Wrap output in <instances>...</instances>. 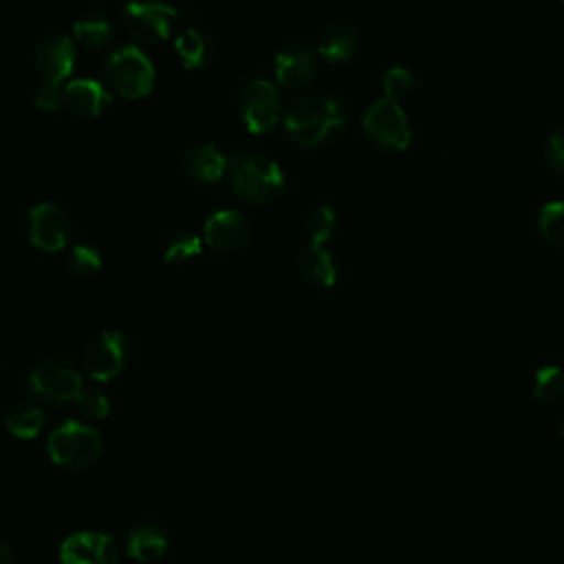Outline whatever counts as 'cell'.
Returning <instances> with one entry per match:
<instances>
[{"instance_id": "obj_1", "label": "cell", "mask_w": 564, "mask_h": 564, "mask_svg": "<svg viewBox=\"0 0 564 564\" xmlns=\"http://www.w3.org/2000/svg\"><path fill=\"white\" fill-rule=\"evenodd\" d=\"M344 110L326 95H302L284 112L286 134L302 148H317L330 141L344 126Z\"/></svg>"}, {"instance_id": "obj_2", "label": "cell", "mask_w": 564, "mask_h": 564, "mask_svg": "<svg viewBox=\"0 0 564 564\" xmlns=\"http://www.w3.org/2000/svg\"><path fill=\"white\" fill-rule=\"evenodd\" d=\"M229 187L247 203H269L284 187V174L273 159L242 154L229 163Z\"/></svg>"}, {"instance_id": "obj_3", "label": "cell", "mask_w": 564, "mask_h": 564, "mask_svg": "<svg viewBox=\"0 0 564 564\" xmlns=\"http://www.w3.org/2000/svg\"><path fill=\"white\" fill-rule=\"evenodd\" d=\"M104 75L108 84L128 99L148 97L154 88V66L148 55L132 46L123 44L112 48L104 59Z\"/></svg>"}, {"instance_id": "obj_4", "label": "cell", "mask_w": 564, "mask_h": 564, "mask_svg": "<svg viewBox=\"0 0 564 564\" xmlns=\"http://www.w3.org/2000/svg\"><path fill=\"white\" fill-rule=\"evenodd\" d=\"M46 452L59 467L84 469L101 456L104 438L93 425L66 421L48 434Z\"/></svg>"}, {"instance_id": "obj_5", "label": "cell", "mask_w": 564, "mask_h": 564, "mask_svg": "<svg viewBox=\"0 0 564 564\" xmlns=\"http://www.w3.org/2000/svg\"><path fill=\"white\" fill-rule=\"evenodd\" d=\"M178 9L159 0H128L121 11L126 33L141 44H154L170 37Z\"/></svg>"}, {"instance_id": "obj_6", "label": "cell", "mask_w": 564, "mask_h": 564, "mask_svg": "<svg viewBox=\"0 0 564 564\" xmlns=\"http://www.w3.org/2000/svg\"><path fill=\"white\" fill-rule=\"evenodd\" d=\"M361 126L366 134L386 150H405L412 141V130L401 104L390 99H377L364 112Z\"/></svg>"}, {"instance_id": "obj_7", "label": "cell", "mask_w": 564, "mask_h": 564, "mask_svg": "<svg viewBox=\"0 0 564 564\" xmlns=\"http://www.w3.org/2000/svg\"><path fill=\"white\" fill-rule=\"evenodd\" d=\"M84 388L82 375L64 359H48L31 370L29 390L53 403L75 401Z\"/></svg>"}, {"instance_id": "obj_8", "label": "cell", "mask_w": 564, "mask_h": 564, "mask_svg": "<svg viewBox=\"0 0 564 564\" xmlns=\"http://www.w3.org/2000/svg\"><path fill=\"white\" fill-rule=\"evenodd\" d=\"M282 115L278 88L267 79H251L240 93V117L251 134L269 132Z\"/></svg>"}, {"instance_id": "obj_9", "label": "cell", "mask_w": 564, "mask_h": 564, "mask_svg": "<svg viewBox=\"0 0 564 564\" xmlns=\"http://www.w3.org/2000/svg\"><path fill=\"white\" fill-rule=\"evenodd\" d=\"M86 372L97 381L115 379L126 364V339L119 330H104L95 335L82 355Z\"/></svg>"}, {"instance_id": "obj_10", "label": "cell", "mask_w": 564, "mask_h": 564, "mask_svg": "<svg viewBox=\"0 0 564 564\" xmlns=\"http://www.w3.org/2000/svg\"><path fill=\"white\" fill-rule=\"evenodd\" d=\"M35 66L42 75V84L51 88H64L75 66V46L68 35L51 33L35 46Z\"/></svg>"}, {"instance_id": "obj_11", "label": "cell", "mask_w": 564, "mask_h": 564, "mask_svg": "<svg viewBox=\"0 0 564 564\" xmlns=\"http://www.w3.org/2000/svg\"><path fill=\"white\" fill-rule=\"evenodd\" d=\"M29 242L42 251H59L70 236V220L62 207L53 203L35 205L26 216Z\"/></svg>"}, {"instance_id": "obj_12", "label": "cell", "mask_w": 564, "mask_h": 564, "mask_svg": "<svg viewBox=\"0 0 564 564\" xmlns=\"http://www.w3.org/2000/svg\"><path fill=\"white\" fill-rule=\"evenodd\" d=\"M62 564H117L119 546L112 535L99 531H77L59 546Z\"/></svg>"}, {"instance_id": "obj_13", "label": "cell", "mask_w": 564, "mask_h": 564, "mask_svg": "<svg viewBox=\"0 0 564 564\" xmlns=\"http://www.w3.org/2000/svg\"><path fill=\"white\" fill-rule=\"evenodd\" d=\"M203 238L218 251H238L251 240V223L236 209H220L207 218Z\"/></svg>"}, {"instance_id": "obj_14", "label": "cell", "mask_w": 564, "mask_h": 564, "mask_svg": "<svg viewBox=\"0 0 564 564\" xmlns=\"http://www.w3.org/2000/svg\"><path fill=\"white\" fill-rule=\"evenodd\" d=\"M275 79L289 90H302L313 84L317 75V62L311 48L304 44H286L275 55Z\"/></svg>"}, {"instance_id": "obj_15", "label": "cell", "mask_w": 564, "mask_h": 564, "mask_svg": "<svg viewBox=\"0 0 564 564\" xmlns=\"http://www.w3.org/2000/svg\"><path fill=\"white\" fill-rule=\"evenodd\" d=\"M112 104L110 93L97 79H73L62 88V106L77 117H97Z\"/></svg>"}, {"instance_id": "obj_16", "label": "cell", "mask_w": 564, "mask_h": 564, "mask_svg": "<svg viewBox=\"0 0 564 564\" xmlns=\"http://www.w3.org/2000/svg\"><path fill=\"white\" fill-rule=\"evenodd\" d=\"M319 55L330 64H346L359 51V31L352 22H333L328 24L317 42Z\"/></svg>"}, {"instance_id": "obj_17", "label": "cell", "mask_w": 564, "mask_h": 564, "mask_svg": "<svg viewBox=\"0 0 564 564\" xmlns=\"http://www.w3.org/2000/svg\"><path fill=\"white\" fill-rule=\"evenodd\" d=\"M183 167H185L187 176L198 183H216L223 178L229 163H227L225 154L214 143H203V145L192 148L185 154Z\"/></svg>"}, {"instance_id": "obj_18", "label": "cell", "mask_w": 564, "mask_h": 564, "mask_svg": "<svg viewBox=\"0 0 564 564\" xmlns=\"http://www.w3.org/2000/svg\"><path fill=\"white\" fill-rule=\"evenodd\" d=\"M297 267H300L302 278L313 286L328 289L337 280V269H335L333 256L322 245L308 242L297 256Z\"/></svg>"}, {"instance_id": "obj_19", "label": "cell", "mask_w": 564, "mask_h": 564, "mask_svg": "<svg viewBox=\"0 0 564 564\" xmlns=\"http://www.w3.org/2000/svg\"><path fill=\"white\" fill-rule=\"evenodd\" d=\"M174 48L181 57V64L187 70H196L203 68L212 62L214 55V44L209 40V35L196 26H189L185 31H181L174 40Z\"/></svg>"}, {"instance_id": "obj_20", "label": "cell", "mask_w": 564, "mask_h": 564, "mask_svg": "<svg viewBox=\"0 0 564 564\" xmlns=\"http://www.w3.org/2000/svg\"><path fill=\"white\" fill-rule=\"evenodd\" d=\"M167 551L165 533L154 524H139L128 533V553L139 562H152Z\"/></svg>"}, {"instance_id": "obj_21", "label": "cell", "mask_w": 564, "mask_h": 564, "mask_svg": "<svg viewBox=\"0 0 564 564\" xmlns=\"http://www.w3.org/2000/svg\"><path fill=\"white\" fill-rule=\"evenodd\" d=\"M4 425L18 438H33L40 434V430L44 425V412H42V408L33 405V403L15 405L9 410Z\"/></svg>"}, {"instance_id": "obj_22", "label": "cell", "mask_w": 564, "mask_h": 564, "mask_svg": "<svg viewBox=\"0 0 564 564\" xmlns=\"http://www.w3.org/2000/svg\"><path fill=\"white\" fill-rule=\"evenodd\" d=\"M538 227L546 245L564 253V200H549L538 214Z\"/></svg>"}, {"instance_id": "obj_23", "label": "cell", "mask_w": 564, "mask_h": 564, "mask_svg": "<svg viewBox=\"0 0 564 564\" xmlns=\"http://www.w3.org/2000/svg\"><path fill=\"white\" fill-rule=\"evenodd\" d=\"M533 397L542 403L564 401V370L560 366H542L533 377Z\"/></svg>"}, {"instance_id": "obj_24", "label": "cell", "mask_w": 564, "mask_h": 564, "mask_svg": "<svg viewBox=\"0 0 564 564\" xmlns=\"http://www.w3.org/2000/svg\"><path fill=\"white\" fill-rule=\"evenodd\" d=\"M73 40L84 48L95 51L112 40V26L101 18H84L73 24Z\"/></svg>"}, {"instance_id": "obj_25", "label": "cell", "mask_w": 564, "mask_h": 564, "mask_svg": "<svg viewBox=\"0 0 564 564\" xmlns=\"http://www.w3.org/2000/svg\"><path fill=\"white\" fill-rule=\"evenodd\" d=\"M381 86H383L386 99L399 104L403 97H408V95L414 90L416 77H414V73H412L410 68H405V66H390V68L386 70V75H383Z\"/></svg>"}, {"instance_id": "obj_26", "label": "cell", "mask_w": 564, "mask_h": 564, "mask_svg": "<svg viewBox=\"0 0 564 564\" xmlns=\"http://www.w3.org/2000/svg\"><path fill=\"white\" fill-rule=\"evenodd\" d=\"M335 227H337V214L328 205L317 207L306 223V231L313 245H324L326 240H330V236L335 234Z\"/></svg>"}, {"instance_id": "obj_27", "label": "cell", "mask_w": 564, "mask_h": 564, "mask_svg": "<svg viewBox=\"0 0 564 564\" xmlns=\"http://www.w3.org/2000/svg\"><path fill=\"white\" fill-rule=\"evenodd\" d=\"M200 251H203V240L196 234H178L165 247V262H170V264L189 262V260L198 258Z\"/></svg>"}, {"instance_id": "obj_28", "label": "cell", "mask_w": 564, "mask_h": 564, "mask_svg": "<svg viewBox=\"0 0 564 564\" xmlns=\"http://www.w3.org/2000/svg\"><path fill=\"white\" fill-rule=\"evenodd\" d=\"M68 267L77 275H93L101 269V256L95 247L88 245H75L68 253Z\"/></svg>"}, {"instance_id": "obj_29", "label": "cell", "mask_w": 564, "mask_h": 564, "mask_svg": "<svg viewBox=\"0 0 564 564\" xmlns=\"http://www.w3.org/2000/svg\"><path fill=\"white\" fill-rule=\"evenodd\" d=\"M75 401H77L79 410L90 419H104L110 410L108 397L104 392H99L97 388H82V392Z\"/></svg>"}, {"instance_id": "obj_30", "label": "cell", "mask_w": 564, "mask_h": 564, "mask_svg": "<svg viewBox=\"0 0 564 564\" xmlns=\"http://www.w3.org/2000/svg\"><path fill=\"white\" fill-rule=\"evenodd\" d=\"M544 161L549 170L564 178V128L555 130L544 143Z\"/></svg>"}, {"instance_id": "obj_31", "label": "cell", "mask_w": 564, "mask_h": 564, "mask_svg": "<svg viewBox=\"0 0 564 564\" xmlns=\"http://www.w3.org/2000/svg\"><path fill=\"white\" fill-rule=\"evenodd\" d=\"M33 104H35L37 108L46 110V112L59 110V108H62V90L42 84V86L33 93Z\"/></svg>"}, {"instance_id": "obj_32", "label": "cell", "mask_w": 564, "mask_h": 564, "mask_svg": "<svg viewBox=\"0 0 564 564\" xmlns=\"http://www.w3.org/2000/svg\"><path fill=\"white\" fill-rule=\"evenodd\" d=\"M0 564H13V553L4 542H0Z\"/></svg>"}, {"instance_id": "obj_33", "label": "cell", "mask_w": 564, "mask_h": 564, "mask_svg": "<svg viewBox=\"0 0 564 564\" xmlns=\"http://www.w3.org/2000/svg\"><path fill=\"white\" fill-rule=\"evenodd\" d=\"M562 436H564V416H562Z\"/></svg>"}, {"instance_id": "obj_34", "label": "cell", "mask_w": 564, "mask_h": 564, "mask_svg": "<svg viewBox=\"0 0 564 564\" xmlns=\"http://www.w3.org/2000/svg\"><path fill=\"white\" fill-rule=\"evenodd\" d=\"M562 2H564V0H562Z\"/></svg>"}]
</instances>
